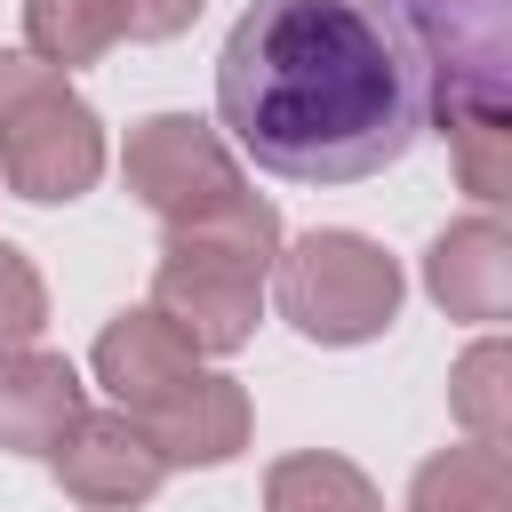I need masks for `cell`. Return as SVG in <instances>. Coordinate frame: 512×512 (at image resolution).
Listing matches in <instances>:
<instances>
[{
  "instance_id": "ba28073f",
  "label": "cell",
  "mask_w": 512,
  "mask_h": 512,
  "mask_svg": "<svg viewBox=\"0 0 512 512\" xmlns=\"http://www.w3.org/2000/svg\"><path fill=\"white\" fill-rule=\"evenodd\" d=\"M80 424V376L56 352H0V448L24 456H56V440Z\"/></svg>"
},
{
  "instance_id": "2e32d148",
  "label": "cell",
  "mask_w": 512,
  "mask_h": 512,
  "mask_svg": "<svg viewBox=\"0 0 512 512\" xmlns=\"http://www.w3.org/2000/svg\"><path fill=\"white\" fill-rule=\"evenodd\" d=\"M104 8H112V32L128 40H168L200 16V0H104Z\"/></svg>"
},
{
  "instance_id": "277c9868",
  "label": "cell",
  "mask_w": 512,
  "mask_h": 512,
  "mask_svg": "<svg viewBox=\"0 0 512 512\" xmlns=\"http://www.w3.org/2000/svg\"><path fill=\"white\" fill-rule=\"evenodd\" d=\"M0 176L24 200H80L104 176V128L40 56H0Z\"/></svg>"
},
{
  "instance_id": "6da1fadb",
  "label": "cell",
  "mask_w": 512,
  "mask_h": 512,
  "mask_svg": "<svg viewBox=\"0 0 512 512\" xmlns=\"http://www.w3.org/2000/svg\"><path fill=\"white\" fill-rule=\"evenodd\" d=\"M216 120L288 184H368L432 120V64L400 0H248L216 56Z\"/></svg>"
},
{
  "instance_id": "7a4b0ae2",
  "label": "cell",
  "mask_w": 512,
  "mask_h": 512,
  "mask_svg": "<svg viewBox=\"0 0 512 512\" xmlns=\"http://www.w3.org/2000/svg\"><path fill=\"white\" fill-rule=\"evenodd\" d=\"M96 376L120 400V416L160 448V464H224L248 440V392L216 368H200V352L144 304L120 312L96 336Z\"/></svg>"
},
{
  "instance_id": "7c38bea8",
  "label": "cell",
  "mask_w": 512,
  "mask_h": 512,
  "mask_svg": "<svg viewBox=\"0 0 512 512\" xmlns=\"http://www.w3.org/2000/svg\"><path fill=\"white\" fill-rule=\"evenodd\" d=\"M264 512H384L368 472L344 456H280L264 480Z\"/></svg>"
},
{
  "instance_id": "5bb4252c",
  "label": "cell",
  "mask_w": 512,
  "mask_h": 512,
  "mask_svg": "<svg viewBox=\"0 0 512 512\" xmlns=\"http://www.w3.org/2000/svg\"><path fill=\"white\" fill-rule=\"evenodd\" d=\"M456 416H464V432L480 440V448H504V432H512V392H504V344L496 336H480L464 360H456Z\"/></svg>"
},
{
  "instance_id": "9c48e42d",
  "label": "cell",
  "mask_w": 512,
  "mask_h": 512,
  "mask_svg": "<svg viewBox=\"0 0 512 512\" xmlns=\"http://www.w3.org/2000/svg\"><path fill=\"white\" fill-rule=\"evenodd\" d=\"M424 288L456 320H504V304H512V240H504V224L472 216V224L440 232L432 256H424Z\"/></svg>"
},
{
  "instance_id": "52a82bcc",
  "label": "cell",
  "mask_w": 512,
  "mask_h": 512,
  "mask_svg": "<svg viewBox=\"0 0 512 512\" xmlns=\"http://www.w3.org/2000/svg\"><path fill=\"white\" fill-rule=\"evenodd\" d=\"M56 480H64V496L72 504H88V512H128V504H144L160 480H168V464H160V448L112 408V416H88L80 408V424L56 440Z\"/></svg>"
},
{
  "instance_id": "3957f363",
  "label": "cell",
  "mask_w": 512,
  "mask_h": 512,
  "mask_svg": "<svg viewBox=\"0 0 512 512\" xmlns=\"http://www.w3.org/2000/svg\"><path fill=\"white\" fill-rule=\"evenodd\" d=\"M280 256V216L256 200L224 224H192L168 232L160 272H152V312L192 344V352H240L256 312H264V280Z\"/></svg>"
},
{
  "instance_id": "5b68a950",
  "label": "cell",
  "mask_w": 512,
  "mask_h": 512,
  "mask_svg": "<svg viewBox=\"0 0 512 512\" xmlns=\"http://www.w3.org/2000/svg\"><path fill=\"white\" fill-rule=\"evenodd\" d=\"M272 296L312 344H368L400 312V264L360 232H304L272 256Z\"/></svg>"
},
{
  "instance_id": "30bf717a",
  "label": "cell",
  "mask_w": 512,
  "mask_h": 512,
  "mask_svg": "<svg viewBox=\"0 0 512 512\" xmlns=\"http://www.w3.org/2000/svg\"><path fill=\"white\" fill-rule=\"evenodd\" d=\"M408 512H512V472H504V448H448L416 472L408 488Z\"/></svg>"
},
{
  "instance_id": "9a60e30c",
  "label": "cell",
  "mask_w": 512,
  "mask_h": 512,
  "mask_svg": "<svg viewBox=\"0 0 512 512\" xmlns=\"http://www.w3.org/2000/svg\"><path fill=\"white\" fill-rule=\"evenodd\" d=\"M40 320H48V288H40V272L0 240V352L32 344V336H40Z\"/></svg>"
},
{
  "instance_id": "4fadbf2b",
  "label": "cell",
  "mask_w": 512,
  "mask_h": 512,
  "mask_svg": "<svg viewBox=\"0 0 512 512\" xmlns=\"http://www.w3.org/2000/svg\"><path fill=\"white\" fill-rule=\"evenodd\" d=\"M24 40L40 64H96L120 32H112V8L104 0H24Z\"/></svg>"
},
{
  "instance_id": "8992f818",
  "label": "cell",
  "mask_w": 512,
  "mask_h": 512,
  "mask_svg": "<svg viewBox=\"0 0 512 512\" xmlns=\"http://www.w3.org/2000/svg\"><path fill=\"white\" fill-rule=\"evenodd\" d=\"M128 184L144 192V208L168 224V232H192V224H224L240 208H256V192L240 184L232 152L184 120V112H152L128 128Z\"/></svg>"
},
{
  "instance_id": "8fae6325",
  "label": "cell",
  "mask_w": 512,
  "mask_h": 512,
  "mask_svg": "<svg viewBox=\"0 0 512 512\" xmlns=\"http://www.w3.org/2000/svg\"><path fill=\"white\" fill-rule=\"evenodd\" d=\"M448 144H456V168H464V192L480 200H504L512 184V128H504V96H464V104H432Z\"/></svg>"
}]
</instances>
